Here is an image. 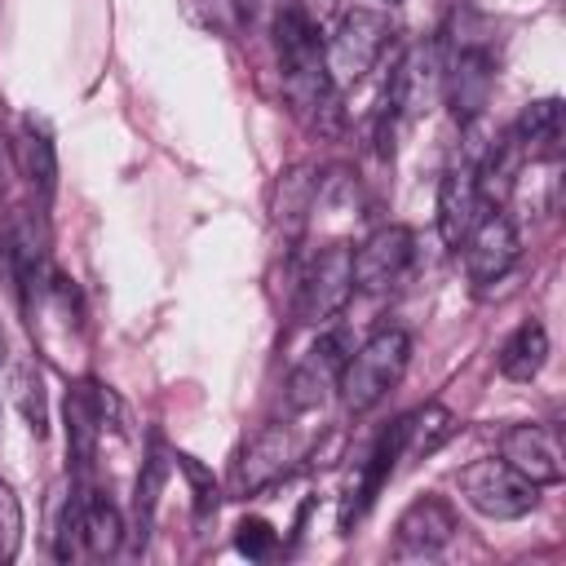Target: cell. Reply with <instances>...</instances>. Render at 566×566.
Segmentation results:
<instances>
[{
    "instance_id": "obj_6",
    "label": "cell",
    "mask_w": 566,
    "mask_h": 566,
    "mask_svg": "<svg viewBox=\"0 0 566 566\" xmlns=\"http://www.w3.org/2000/svg\"><path fill=\"white\" fill-rule=\"evenodd\" d=\"M442 66L447 62H442L438 44H411L398 57V66L389 75V88H385L389 115L394 119H420L433 106V97L442 93Z\"/></svg>"
},
{
    "instance_id": "obj_12",
    "label": "cell",
    "mask_w": 566,
    "mask_h": 566,
    "mask_svg": "<svg viewBox=\"0 0 566 566\" xmlns=\"http://www.w3.org/2000/svg\"><path fill=\"white\" fill-rule=\"evenodd\" d=\"M500 460L513 464L535 486H557L566 478L562 442H557V433L548 424H513V429H504L500 433Z\"/></svg>"
},
{
    "instance_id": "obj_24",
    "label": "cell",
    "mask_w": 566,
    "mask_h": 566,
    "mask_svg": "<svg viewBox=\"0 0 566 566\" xmlns=\"http://www.w3.org/2000/svg\"><path fill=\"white\" fill-rule=\"evenodd\" d=\"M234 548H239L243 557H252V562H265V557L279 548V531H274L265 517H243V522L234 526Z\"/></svg>"
},
{
    "instance_id": "obj_11",
    "label": "cell",
    "mask_w": 566,
    "mask_h": 566,
    "mask_svg": "<svg viewBox=\"0 0 566 566\" xmlns=\"http://www.w3.org/2000/svg\"><path fill=\"white\" fill-rule=\"evenodd\" d=\"M460 522H455V509L442 500V495H416L402 513H398V526H394V544L402 557H433L442 553L451 539H455Z\"/></svg>"
},
{
    "instance_id": "obj_10",
    "label": "cell",
    "mask_w": 566,
    "mask_h": 566,
    "mask_svg": "<svg viewBox=\"0 0 566 566\" xmlns=\"http://www.w3.org/2000/svg\"><path fill=\"white\" fill-rule=\"evenodd\" d=\"M460 248H464V274L473 283H500L513 270L522 239H517V226L495 208V212H482V221L469 230Z\"/></svg>"
},
{
    "instance_id": "obj_4",
    "label": "cell",
    "mask_w": 566,
    "mask_h": 566,
    "mask_svg": "<svg viewBox=\"0 0 566 566\" xmlns=\"http://www.w3.org/2000/svg\"><path fill=\"white\" fill-rule=\"evenodd\" d=\"M354 296V248L345 243H327L301 274L296 287V318L310 327L332 323Z\"/></svg>"
},
{
    "instance_id": "obj_16",
    "label": "cell",
    "mask_w": 566,
    "mask_h": 566,
    "mask_svg": "<svg viewBox=\"0 0 566 566\" xmlns=\"http://www.w3.org/2000/svg\"><path fill=\"white\" fill-rule=\"evenodd\" d=\"M398 429H402V460H424L460 433V416L442 402H424L411 416H402Z\"/></svg>"
},
{
    "instance_id": "obj_1",
    "label": "cell",
    "mask_w": 566,
    "mask_h": 566,
    "mask_svg": "<svg viewBox=\"0 0 566 566\" xmlns=\"http://www.w3.org/2000/svg\"><path fill=\"white\" fill-rule=\"evenodd\" d=\"M407 363H411V336H407L402 327H380L376 336H367V340L345 358L340 380H336L345 411H349V416L371 411V407L402 380Z\"/></svg>"
},
{
    "instance_id": "obj_2",
    "label": "cell",
    "mask_w": 566,
    "mask_h": 566,
    "mask_svg": "<svg viewBox=\"0 0 566 566\" xmlns=\"http://www.w3.org/2000/svg\"><path fill=\"white\" fill-rule=\"evenodd\" d=\"M389 35H394V27H389L385 13H376V9H349L336 22L332 40L323 44V71H327L332 88L340 93V88L358 84L376 66V57L385 53Z\"/></svg>"
},
{
    "instance_id": "obj_9",
    "label": "cell",
    "mask_w": 566,
    "mask_h": 566,
    "mask_svg": "<svg viewBox=\"0 0 566 566\" xmlns=\"http://www.w3.org/2000/svg\"><path fill=\"white\" fill-rule=\"evenodd\" d=\"M482 212H486V203L478 190V159L460 155L438 181V234H442V243L460 248L469 239V230L482 221Z\"/></svg>"
},
{
    "instance_id": "obj_7",
    "label": "cell",
    "mask_w": 566,
    "mask_h": 566,
    "mask_svg": "<svg viewBox=\"0 0 566 566\" xmlns=\"http://www.w3.org/2000/svg\"><path fill=\"white\" fill-rule=\"evenodd\" d=\"M354 354V340H349V332H323L314 345H310V354L292 367V376H287V407L292 411H314V407H323V398L336 389V380H340V367H345V358Z\"/></svg>"
},
{
    "instance_id": "obj_13",
    "label": "cell",
    "mask_w": 566,
    "mask_h": 566,
    "mask_svg": "<svg viewBox=\"0 0 566 566\" xmlns=\"http://www.w3.org/2000/svg\"><path fill=\"white\" fill-rule=\"evenodd\" d=\"M4 265L9 279L22 296V310H35V296L49 287V261H44V230L35 226L31 212H18L4 230Z\"/></svg>"
},
{
    "instance_id": "obj_8",
    "label": "cell",
    "mask_w": 566,
    "mask_h": 566,
    "mask_svg": "<svg viewBox=\"0 0 566 566\" xmlns=\"http://www.w3.org/2000/svg\"><path fill=\"white\" fill-rule=\"evenodd\" d=\"M398 460H402V429H398V420L367 447V455L354 464V473H349V482H345V491H340V513H336V522H340V531H349L367 509H371V500L385 491V482L394 478V469H398Z\"/></svg>"
},
{
    "instance_id": "obj_19",
    "label": "cell",
    "mask_w": 566,
    "mask_h": 566,
    "mask_svg": "<svg viewBox=\"0 0 566 566\" xmlns=\"http://www.w3.org/2000/svg\"><path fill=\"white\" fill-rule=\"evenodd\" d=\"M495 363H500V376L504 380H517V385L535 380L544 371V363H548V332H544V323H535V318L517 323L509 332V340L500 345V358Z\"/></svg>"
},
{
    "instance_id": "obj_20",
    "label": "cell",
    "mask_w": 566,
    "mask_h": 566,
    "mask_svg": "<svg viewBox=\"0 0 566 566\" xmlns=\"http://www.w3.org/2000/svg\"><path fill=\"white\" fill-rule=\"evenodd\" d=\"M18 164H22V177L31 181V190H35L40 199H53V186H57V155H53L49 133H44L35 119H22V133H18Z\"/></svg>"
},
{
    "instance_id": "obj_15",
    "label": "cell",
    "mask_w": 566,
    "mask_h": 566,
    "mask_svg": "<svg viewBox=\"0 0 566 566\" xmlns=\"http://www.w3.org/2000/svg\"><path fill=\"white\" fill-rule=\"evenodd\" d=\"M491 75H495V71H491V57H486L482 49H464L455 62L442 66V88L451 93L460 119L482 115L486 93H491Z\"/></svg>"
},
{
    "instance_id": "obj_5",
    "label": "cell",
    "mask_w": 566,
    "mask_h": 566,
    "mask_svg": "<svg viewBox=\"0 0 566 566\" xmlns=\"http://www.w3.org/2000/svg\"><path fill=\"white\" fill-rule=\"evenodd\" d=\"M416 261V234L407 226H380L371 230L354 252V287L367 296L394 292Z\"/></svg>"
},
{
    "instance_id": "obj_3",
    "label": "cell",
    "mask_w": 566,
    "mask_h": 566,
    "mask_svg": "<svg viewBox=\"0 0 566 566\" xmlns=\"http://www.w3.org/2000/svg\"><path fill=\"white\" fill-rule=\"evenodd\" d=\"M460 495L469 509H478L482 517H495V522H513V517H526L535 504H539V486L531 478H522L513 464L486 455V460H473L460 469Z\"/></svg>"
},
{
    "instance_id": "obj_22",
    "label": "cell",
    "mask_w": 566,
    "mask_h": 566,
    "mask_svg": "<svg viewBox=\"0 0 566 566\" xmlns=\"http://www.w3.org/2000/svg\"><path fill=\"white\" fill-rule=\"evenodd\" d=\"M4 385H9V402L18 407V416L27 420V429L35 438H44L49 433V402H44V380H40L35 363H22V358L9 363Z\"/></svg>"
},
{
    "instance_id": "obj_21",
    "label": "cell",
    "mask_w": 566,
    "mask_h": 566,
    "mask_svg": "<svg viewBox=\"0 0 566 566\" xmlns=\"http://www.w3.org/2000/svg\"><path fill=\"white\" fill-rule=\"evenodd\" d=\"M314 199H318V181H314V172L305 164L279 172V181H274V226H283L287 234H296L305 226Z\"/></svg>"
},
{
    "instance_id": "obj_17",
    "label": "cell",
    "mask_w": 566,
    "mask_h": 566,
    "mask_svg": "<svg viewBox=\"0 0 566 566\" xmlns=\"http://www.w3.org/2000/svg\"><path fill=\"white\" fill-rule=\"evenodd\" d=\"M80 539L88 557H115L124 544V517L106 491H80Z\"/></svg>"
},
{
    "instance_id": "obj_14",
    "label": "cell",
    "mask_w": 566,
    "mask_h": 566,
    "mask_svg": "<svg viewBox=\"0 0 566 566\" xmlns=\"http://www.w3.org/2000/svg\"><path fill=\"white\" fill-rule=\"evenodd\" d=\"M287 464H292V433H287V424H265L239 451L230 486H234V495H256V491L274 486L287 473Z\"/></svg>"
},
{
    "instance_id": "obj_25",
    "label": "cell",
    "mask_w": 566,
    "mask_h": 566,
    "mask_svg": "<svg viewBox=\"0 0 566 566\" xmlns=\"http://www.w3.org/2000/svg\"><path fill=\"white\" fill-rule=\"evenodd\" d=\"M22 544V504L13 495V486L0 478V562H13Z\"/></svg>"
},
{
    "instance_id": "obj_23",
    "label": "cell",
    "mask_w": 566,
    "mask_h": 566,
    "mask_svg": "<svg viewBox=\"0 0 566 566\" xmlns=\"http://www.w3.org/2000/svg\"><path fill=\"white\" fill-rule=\"evenodd\" d=\"M168 464H172V451L155 438V442H150V455H146V464H142V478H137V500H133V509H137V548H142L146 535H150V522H155V504H159Z\"/></svg>"
},
{
    "instance_id": "obj_18",
    "label": "cell",
    "mask_w": 566,
    "mask_h": 566,
    "mask_svg": "<svg viewBox=\"0 0 566 566\" xmlns=\"http://www.w3.org/2000/svg\"><path fill=\"white\" fill-rule=\"evenodd\" d=\"M522 146V155L535 164V159H553L562 150V102L557 97H539V102H526L517 124L509 128Z\"/></svg>"
}]
</instances>
